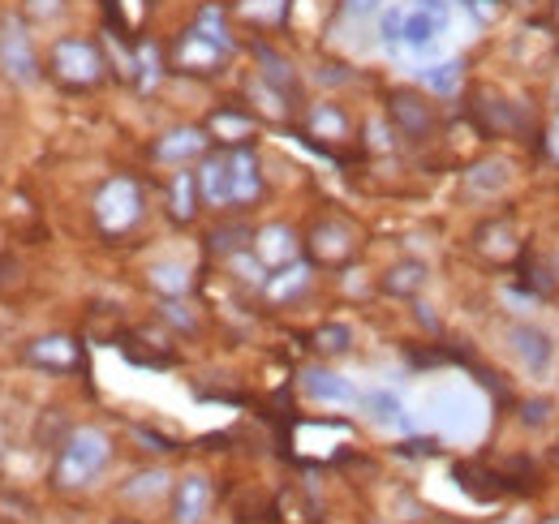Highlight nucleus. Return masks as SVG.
Instances as JSON below:
<instances>
[{"mask_svg":"<svg viewBox=\"0 0 559 524\" xmlns=\"http://www.w3.org/2000/svg\"><path fill=\"white\" fill-rule=\"evenodd\" d=\"M452 31V0H392L379 9V39L396 57H426Z\"/></svg>","mask_w":559,"mask_h":524,"instance_id":"f257e3e1","label":"nucleus"},{"mask_svg":"<svg viewBox=\"0 0 559 524\" xmlns=\"http://www.w3.org/2000/svg\"><path fill=\"white\" fill-rule=\"evenodd\" d=\"M112 464V439L99 426H73L57 452L52 464V481L61 490H86L104 477V468Z\"/></svg>","mask_w":559,"mask_h":524,"instance_id":"f03ea898","label":"nucleus"},{"mask_svg":"<svg viewBox=\"0 0 559 524\" xmlns=\"http://www.w3.org/2000/svg\"><path fill=\"white\" fill-rule=\"evenodd\" d=\"M146 211V198H142V186L134 177H108L95 198H91V215H95V228L104 237H126L134 233Z\"/></svg>","mask_w":559,"mask_h":524,"instance_id":"7ed1b4c3","label":"nucleus"},{"mask_svg":"<svg viewBox=\"0 0 559 524\" xmlns=\"http://www.w3.org/2000/svg\"><path fill=\"white\" fill-rule=\"evenodd\" d=\"M48 66H52V78L70 91H91L104 82L108 73V61H104V48L95 39H82V35H61L52 39L48 48Z\"/></svg>","mask_w":559,"mask_h":524,"instance_id":"20e7f679","label":"nucleus"},{"mask_svg":"<svg viewBox=\"0 0 559 524\" xmlns=\"http://www.w3.org/2000/svg\"><path fill=\"white\" fill-rule=\"evenodd\" d=\"M503 348H508V357H512L530 379H543V374L556 366V340H551V331L530 323V319H516V323L503 327Z\"/></svg>","mask_w":559,"mask_h":524,"instance_id":"39448f33","label":"nucleus"},{"mask_svg":"<svg viewBox=\"0 0 559 524\" xmlns=\"http://www.w3.org/2000/svg\"><path fill=\"white\" fill-rule=\"evenodd\" d=\"M0 69H4V78L13 86H35L44 78L39 57H35V44H31L22 17H0Z\"/></svg>","mask_w":559,"mask_h":524,"instance_id":"423d86ee","label":"nucleus"},{"mask_svg":"<svg viewBox=\"0 0 559 524\" xmlns=\"http://www.w3.org/2000/svg\"><path fill=\"white\" fill-rule=\"evenodd\" d=\"M228 57H233V52H224L219 44H211L207 35L194 31V26H186V31L173 39V48H168L173 69H181V73H190V78H215L219 69L228 66Z\"/></svg>","mask_w":559,"mask_h":524,"instance_id":"0eeeda50","label":"nucleus"},{"mask_svg":"<svg viewBox=\"0 0 559 524\" xmlns=\"http://www.w3.org/2000/svg\"><path fill=\"white\" fill-rule=\"evenodd\" d=\"M207 151H211V133L203 130V126H177V130L155 138L151 159H155V164H168V168H190V164H199Z\"/></svg>","mask_w":559,"mask_h":524,"instance_id":"6e6552de","label":"nucleus"},{"mask_svg":"<svg viewBox=\"0 0 559 524\" xmlns=\"http://www.w3.org/2000/svg\"><path fill=\"white\" fill-rule=\"evenodd\" d=\"M388 121L409 142H426L435 133V104H426L418 91H392L388 95Z\"/></svg>","mask_w":559,"mask_h":524,"instance_id":"1a4fd4ad","label":"nucleus"},{"mask_svg":"<svg viewBox=\"0 0 559 524\" xmlns=\"http://www.w3.org/2000/svg\"><path fill=\"white\" fill-rule=\"evenodd\" d=\"M306 250H310V262H319V266H345L357 254V237L341 219H319L306 237Z\"/></svg>","mask_w":559,"mask_h":524,"instance_id":"9d476101","label":"nucleus"},{"mask_svg":"<svg viewBox=\"0 0 559 524\" xmlns=\"http://www.w3.org/2000/svg\"><path fill=\"white\" fill-rule=\"evenodd\" d=\"M297 383H301L306 400L328 404V408H353V404H361V392L353 388V379L328 370V366H306V370L297 374Z\"/></svg>","mask_w":559,"mask_h":524,"instance_id":"9b49d317","label":"nucleus"},{"mask_svg":"<svg viewBox=\"0 0 559 524\" xmlns=\"http://www.w3.org/2000/svg\"><path fill=\"white\" fill-rule=\"evenodd\" d=\"M211 477L207 473H186L173 486V524H203L211 516Z\"/></svg>","mask_w":559,"mask_h":524,"instance_id":"f8f14e48","label":"nucleus"},{"mask_svg":"<svg viewBox=\"0 0 559 524\" xmlns=\"http://www.w3.org/2000/svg\"><path fill=\"white\" fill-rule=\"evenodd\" d=\"M199 194H203V206H215V211H233V168H228V151H207L199 159Z\"/></svg>","mask_w":559,"mask_h":524,"instance_id":"ddd939ff","label":"nucleus"},{"mask_svg":"<svg viewBox=\"0 0 559 524\" xmlns=\"http://www.w3.org/2000/svg\"><path fill=\"white\" fill-rule=\"evenodd\" d=\"M228 168H233V206H250L263 198V164H259L254 146H246V142L228 146Z\"/></svg>","mask_w":559,"mask_h":524,"instance_id":"4468645a","label":"nucleus"},{"mask_svg":"<svg viewBox=\"0 0 559 524\" xmlns=\"http://www.w3.org/2000/svg\"><path fill=\"white\" fill-rule=\"evenodd\" d=\"M301 237L288 228V224H263L259 233H254V254H259V262L267 266V271H280V266H288V262L301 259Z\"/></svg>","mask_w":559,"mask_h":524,"instance_id":"2eb2a0df","label":"nucleus"},{"mask_svg":"<svg viewBox=\"0 0 559 524\" xmlns=\"http://www.w3.org/2000/svg\"><path fill=\"white\" fill-rule=\"evenodd\" d=\"M310 284H314V262L297 259V262H288V266H280V271H272L259 293H263L267 306H293L297 297L310 293Z\"/></svg>","mask_w":559,"mask_h":524,"instance_id":"dca6fc26","label":"nucleus"},{"mask_svg":"<svg viewBox=\"0 0 559 524\" xmlns=\"http://www.w3.org/2000/svg\"><path fill=\"white\" fill-rule=\"evenodd\" d=\"M26 361L35 370H48V374H70V370H78L82 353L70 335H39L26 344Z\"/></svg>","mask_w":559,"mask_h":524,"instance_id":"f3484780","label":"nucleus"},{"mask_svg":"<svg viewBox=\"0 0 559 524\" xmlns=\"http://www.w3.org/2000/svg\"><path fill=\"white\" fill-rule=\"evenodd\" d=\"M474 250L487 262H495V266H508V262L521 254V237H516L512 219H487V224H478Z\"/></svg>","mask_w":559,"mask_h":524,"instance_id":"a211bd4d","label":"nucleus"},{"mask_svg":"<svg viewBox=\"0 0 559 524\" xmlns=\"http://www.w3.org/2000/svg\"><path fill=\"white\" fill-rule=\"evenodd\" d=\"M254 61H259V78H263V82H272L280 95L297 108V104H301V82H297L293 61H288V57H280L272 44H254Z\"/></svg>","mask_w":559,"mask_h":524,"instance_id":"6ab92c4d","label":"nucleus"},{"mask_svg":"<svg viewBox=\"0 0 559 524\" xmlns=\"http://www.w3.org/2000/svg\"><path fill=\"white\" fill-rule=\"evenodd\" d=\"M306 133L314 138V142H328V146H341V142H349V117H345V108L341 104H310L306 108Z\"/></svg>","mask_w":559,"mask_h":524,"instance_id":"aec40b11","label":"nucleus"},{"mask_svg":"<svg viewBox=\"0 0 559 524\" xmlns=\"http://www.w3.org/2000/svg\"><path fill=\"white\" fill-rule=\"evenodd\" d=\"M361 408H366V417H370L374 426H383V430H409V408H405V400L392 392V388H370V392H361Z\"/></svg>","mask_w":559,"mask_h":524,"instance_id":"412c9836","label":"nucleus"},{"mask_svg":"<svg viewBox=\"0 0 559 524\" xmlns=\"http://www.w3.org/2000/svg\"><path fill=\"white\" fill-rule=\"evenodd\" d=\"M426 284H430V266L421 259H401L383 271V293L396 301H414Z\"/></svg>","mask_w":559,"mask_h":524,"instance_id":"4be33fe9","label":"nucleus"},{"mask_svg":"<svg viewBox=\"0 0 559 524\" xmlns=\"http://www.w3.org/2000/svg\"><path fill=\"white\" fill-rule=\"evenodd\" d=\"M199 206H203V194H199V172L177 168V172H173V181H168V215H173L177 224H194Z\"/></svg>","mask_w":559,"mask_h":524,"instance_id":"5701e85b","label":"nucleus"},{"mask_svg":"<svg viewBox=\"0 0 559 524\" xmlns=\"http://www.w3.org/2000/svg\"><path fill=\"white\" fill-rule=\"evenodd\" d=\"M146 284L159 301H177V297H190V271L181 262H151L146 266Z\"/></svg>","mask_w":559,"mask_h":524,"instance_id":"b1692460","label":"nucleus"},{"mask_svg":"<svg viewBox=\"0 0 559 524\" xmlns=\"http://www.w3.org/2000/svg\"><path fill=\"white\" fill-rule=\"evenodd\" d=\"M288 4L293 0H233V13L254 31H276L288 22Z\"/></svg>","mask_w":559,"mask_h":524,"instance_id":"393cba45","label":"nucleus"},{"mask_svg":"<svg viewBox=\"0 0 559 524\" xmlns=\"http://www.w3.org/2000/svg\"><path fill=\"white\" fill-rule=\"evenodd\" d=\"M508 181H512V172H508L503 159H478V164L465 172V190L474 198H499L508 190Z\"/></svg>","mask_w":559,"mask_h":524,"instance_id":"a878e982","label":"nucleus"},{"mask_svg":"<svg viewBox=\"0 0 559 524\" xmlns=\"http://www.w3.org/2000/svg\"><path fill=\"white\" fill-rule=\"evenodd\" d=\"M421 86L439 99H452L461 86H465V61L461 57H448V61H435V66L421 69Z\"/></svg>","mask_w":559,"mask_h":524,"instance_id":"bb28decb","label":"nucleus"},{"mask_svg":"<svg viewBox=\"0 0 559 524\" xmlns=\"http://www.w3.org/2000/svg\"><path fill=\"white\" fill-rule=\"evenodd\" d=\"M177 481L164 473V468H142V473H134L126 486H121V499L126 503H155L159 495H168Z\"/></svg>","mask_w":559,"mask_h":524,"instance_id":"cd10ccee","label":"nucleus"},{"mask_svg":"<svg viewBox=\"0 0 559 524\" xmlns=\"http://www.w3.org/2000/svg\"><path fill=\"white\" fill-rule=\"evenodd\" d=\"M254 233L259 228H250V224H224V228H215L207 237V250L215 259H233V254H241V250H250L254 246Z\"/></svg>","mask_w":559,"mask_h":524,"instance_id":"c85d7f7f","label":"nucleus"},{"mask_svg":"<svg viewBox=\"0 0 559 524\" xmlns=\"http://www.w3.org/2000/svg\"><path fill=\"white\" fill-rule=\"evenodd\" d=\"M134 82H139V91H155L159 86V78H164V57H159V48L151 44V39H142L139 52H134V73H130Z\"/></svg>","mask_w":559,"mask_h":524,"instance_id":"c756f323","label":"nucleus"},{"mask_svg":"<svg viewBox=\"0 0 559 524\" xmlns=\"http://www.w3.org/2000/svg\"><path fill=\"white\" fill-rule=\"evenodd\" d=\"M314 348H319V357H345L353 348V327L349 323H323L314 331Z\"/></svg>","mask_w":559,"mask_h":524,"instance_id":"7c9ffc66","label":"nucleus"},{"mask_svg":"<svg viewBox=\"0 0 559 524\" xmlns=\"http://www.w3.org/2000/svg\"><path fill=\"white\" fill-rule=\"evenodd\" d=\"M228 271H233L241 284H250V288H263V284H267V275H272V271L259 262V254H254V250L233 254V259H228Z\"/></svg>","mask_w":559,"mask_h":524,"instance_id":"2f4dec72","label":"nucleus"},{"mask_svg":"<svg viewBox=\"0 0 559 524\" xmlns=\"http://www.w3.org/2000/svg\"><path fill=\"white\" fill-rule=\"evenodd\" d=\"M66 0H22V22H35V26H52L66 17Z\"/></svg>","mask_w":559,"mask_h":524,"instance_id":"473e14b6","label":"nucleus"},{"mask_svg":"<svg viewBox=\"0 0 559 524\" xmlns=\"http://www.w3.org/2000/svg\"><path fill=\"white\" fill-rule=\"evenodd\" d=\"M159 319L173 323L177 331H199V319H194V310L186 306V297H177V301H159Z\"/></svg>","mask_w":559,"mask_h":524,"instance_id":"72a5a7b5","label":"nucleus"},{"mask_svg":"<svg viewBox=\"0 0 559 524\" xmlns=\"http://www.w3.org/2000/svg\"><path fill=\"white\" fill-rule=\"evenodd\" d=\"M547 417H551V404L547 400H530L521 408V426H547Z\"/></svg>","mask_w":559,"mask_h":524,"instance_id":"f704fd0d","label":"nucleus"},{"mask_svg":"<svg viewBox=\"0 0 559 524\" xmlns=\"http://www.w3.org/2000/svg\"><path fill=\"white\" fill-rule=\"evenodd\" d=\"M215 130L233 133V138H246V130H250V126H246L241 117H228V112H224V117H215Z\"/></svg>","mask_w":559,"mask_h":524,"instance_id":"c9c22d12","label":"nucleus"},{"mask_svg":"<svg viewBox=\"0 0 559 524\" xmlns=\"http://www.w3.org/2000/svg\"><path fill=\"white\" fill-rule=\"evenodd\" d=\"M345 4V13H353V17H366V13H379L383 9V0H341Z\"/></svg>","mask_w":559,"mask_h":524,"instance_id":"e433bc0d","label":"nucleus"},{"mask_svg":"<svg viewBox=\"0 0 559 524\" xmlns=\"http://www.w3.org/2000/svg\"><path fill=\"white\" fill-rule=\"evenodd\" d=\"M370 133H374V138H370V146H374V151H388V146H392V142H388V126H383V121H370Z\"/></svg>","mask_w":559,"mask_h":524,"instance_id":"4c0bfd02","label":"nucleus"},{"mask_svg":"<svg viewBox=\"0 0 559 524\" xmlns=\"http://www.w3.org/2000/svg\"><path fill=\"white\" fill-rule=\"evenodd\" d=\"M547 151L559 159V117H556V126H551V138H547Z\"/></svg>","mask_w":559,"mask_h":524,"instance_id":"58836bf2","label":"nucleus"},{"mask_svg":"<svg viewBox=\"0 0 559 524\" xmlns=\"http://www.w3.org/2000/svg\"><path fill=\"white\" fill-rule=\"evenodd\" d=\"M556 22H559V0H556Z\"/></svg>","mask_w":559,"mask_h":524,"instance_id":"ea45409f","label":"nucleus"}]
</instances>
